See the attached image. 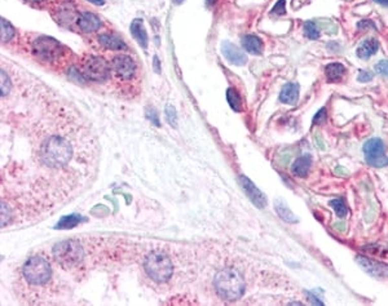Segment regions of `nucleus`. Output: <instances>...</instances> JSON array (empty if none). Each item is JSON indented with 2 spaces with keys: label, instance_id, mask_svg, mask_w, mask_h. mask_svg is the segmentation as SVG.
<instances>
[{
  "label": "nucleus",
  "instance_id": "f257e3e1",
  "mask_svg": "<svg viewBox=\"0 0 388 306\" xmlns=\"http://www.w3.org/2000/svg\"><path fill=\"white\" fill-rule=\"evenodd\" d=\"M215 289L218 295L227 301L238 300L244 292V282L239 272L232 267L223 269L215 277Z\"/></svg>",
  "mask_w": 388,
  "mask_h": 306
},
{
  "label": "nucleus",
  "instance_id": "f03ea898",
  "mask_svg": "<svg viewBox=\"0 0 388 306\" xmlns=\"http://www.w3.org/2000/svg\"><path fill=\"white\" fill-rule=\"evenodd\" d=\"M73 149L66 140L52 136L43 143L41 150L42 161L49 167H63L72 159Z\"/></svg>",
  "mask_w": 388,
  "mask_h": 306
},
{
  "label": "nucleus",
  "instance_id": "7ed1b4c3",
  "mask_svg": "<svg viewBox=\"0 0 388 306\" xmlns=\"http://www.w3.org/2000/svg\"><path fill=\"white\" fill-rule=\"evenodd\" d=\"M144 267L148 275L157 283L167 282L172 275V263L170 258L159 252H153L145 258Z\"/></svg>",
  "mask_w": 388,
  "mask_h": 306
},
{
  "label": "nucleus",
  "instance_id": "20e7f679",
  "mask_svg": "<svg viewBox=\"0 0 388 306\" xmlns=\"http://www.w3.org/2000/svg\"><path fill=\"white\" fill-rule=\"evenodd\" d=\"M53 255L55 258L58 261L60 265H62L63 267L70 269V267H74L78 263H81L82 260L84 257L83 248L77 241H63L60 242L55 246L53 248Z\"/></svg>",
  "mask_w": 388,
  "mask_h": 306
},
{
  "label": "nucleus",
  "instance_id": "39448f33",
  "mask_svg": "<svg viewBox=\"0 0 388 306\" xmlns=\"http://www.w3.org/2000/svg\"><path fill=\"white\" fill-rule=\"evenodd\" d=\"M23 277L26 278V281L31 284H44L51 279L52 269L49 263L47 262L44 258L35 257L29 258L23 265Z\"/></svg>",
  "mask_w": 388,
  "mask_h": 306
},
{
  "label": "nucleus",
  "instance_id": "423d86ee",
  "mask_svg": "<svg viewBox=\"0 0 388 306\" xmlns=\"http://www.w3.org/2000/svg\"><path fill=\"white\" fill-rule=\"evenodd\" d=\"M364 154H365L366 163L371 167H382L388 166V158L385 157L384 143L380 138H370L364 145Z\"/></svg>",
  "mask_w": 388,
  "mask_h": 306
},
{
  "label": "nucleus",
  "instance_id": "0eeeda50",
  "mask_svg": "<svg viewBox=\"0 0 388 306\" xmlns=\"http://www.w3.org/2000/svg\"><path fill=\"white\" fill-rule=\"evenodd\" d=\"M32 49L39 57L44 58V60H56L62 53V47L57 41L52 39L48 36H41L38 37L37 41L32 43Z\"/></svg>",
  "mask_w": 388,
  "mask_h": 306
},
{
  "label": "nucleus",
  "instance_id": "6e6552de",
  "mask_svg": "<svg viewBox=\"0 0 388 306\" xmlns=\"http://www.w3.org/2000/svg\"><path fill=\"white\" fill-rule=\"evenodd\" d=\"M110 67L105 60L100 57H88L83 63V74L95 82H103L109 78Z\"/></svg>",
  "mask_w": 388,
  "mask_h": 306
},
{
  "label": "nucleus",
  "instance_id": "1a4fd4ad",
  "mask_svg": "<svg viewBox=\"0 0 388 306\" xmlns=\"http://www.w3.org/2000/svg\"><path fill=\"white\" fill-rule=\"evenodd\" d=\"M55 20L56 22L60 23L61 26H65V27H70L73 23L78 22V18H79V13H78L77 8L73 3L66 2V3H62L56 8L55 13Z\"/></svg>",
  "mask_w": 388,
  "mask_h": 306
},
{
  "label": "nucleus",
  "instance_id": "9d476101",
  "mask_svg": "<svg viewBox=\"0 0 388 306\" xmlns=\"http://www.w3.org/2000/svg\"><path fill=\"white\" fill-rule=\"evenodd\" d=\"M357 263L365 270L368 274H370L374 278H388V265L383 263L380 261L373 260V258L364 257V256H357Z\"/></svg>",
  "mask_w": 388,
  "mask_h": 306
},
{
  "label": "nucleus",
  "instance_id": "9b49d317",
  "mask_svg": "<svg viewBox=\"0 0 388 306\" xmlns=\"http://www.w3.org/2000/svg\"><path fill=\"white\" fill-rule=\"evenodd\" d=\"M113 69L122 79H131L135 75L136 65L129 56L119 55L113 60Z\"/></svg>",
  "mask_w": 388,
  "mask_h": 306
},
{
  "label": "nucleus",
  "instance_id": "f8f14e48",
  "mask_svg": "<svg viewBox=\"0 0 388 306\" xmlns=\"http://www.w3.org/2000/svg\"><path fill=\"white\" fill-rule=\"evenodd\" d=\"M239 181H241L242 189L244 190L249 199H250L258 208H264V207L267 206V199H265V195L256 187L255 183H254L250 178H248L243 175L239 177Z\"/></svg>",
  "mask_w": 388,
  "mask_h": 306
},
{
  "label": "nucleus",
  "instance_id": "ddd939ff",
  "mask_svg": "<svg viewBox=\"0 0 388 306\" xmlns=\"http://www.w3.org/2000/svg\"><path fill=\"white\" fill-rule=\"evenodd\" d=\"M222 52L223 55L225 56V58H227L230 63H233V65L242 66L248 61V57H246L234 44L229 43V42H224V43H223Z\"/></svg>",
  "mask_w": 388,
  "mask_h": 306
},
{
  "label": "nucleus",
  "instance_id": "4468645a",
  "mask_svg": "<svg viewBox=\"0 0 388 306\" xmlns=\"http://www.w3.org/2000/svg\"><path fill=\"white\" fill-rule=\"evenodd\" d=\"M77 25H78V27H79V30H81V31L93 32V31H96V30L100 29L101 21H100V18H98L96 15H93V13H89V12H83V13H81L79 18H78Z\"/></svg>",
  "mask_w": 388,
  "mask_h": 306
},
{
  "label": "nucleus",
  "instance_id": "2eb2a0df",
  "mask_svg": "<svg viewBox=\"0 0 388 306\" xmlns=\"http://www.w3.org/2000/svg\"><path fill=\"white\" fill-rule=\"evenodd\" d=\"M299 100V86L296 83H288L279 93V101L289 105H295Z\"/></svg>",
  "mask_w": 388,
  "mask_h": 306
},
{
  "label": "nucleus",
  "instance_id": "dca6fc26",
  "mask_svg": "<svg viewBox=\"0 0 388 306\" xmlns=\"http://www.w3.org/2000/svg\"><path fill=\"white\" fill-rule=\"evenodd\" d=\"M98 42L101 46H103L107 49H113V51H122L126 48V44L122 41L118 35L115 34H101L98 36Z\"/></svg>",
  "mask_w": 388,
  "mask_h": 306
},
{
  "label": "nucleus",
  "instance_id": "f3484780",
  "mask_svg": "<svg viewBox=\"0 0 388 306\" xmlns=\"http://www.w3.org/2000/svg\"><path fill=\"white\" fill-rule=\"evenodd\" d=\"M378 49H379V43H378L377 39H368V41H364L360 44L356 53L362 60H368V58H370L371 56L377 53Z\"/></svg>",
  "mask_w": 388,
  "mask_h": 306
},
{
  "label": "nucleus",
  "instance_id": "a211bd4d",
  "mask_svg": "<svg viewBox=\"0 0 388 306\" xmlns=\"http://www.w3.org/2000/svg\"><path fill=\"white\" fill-rule=\"evenodd\" d=\"M310 166H312V158L309 155H304V157L298 158L293 163L291 167V172L298 177H305L309 172Z\"/></svg>",
  "mask_w": 388,
  "mask_h": 306
},
{
  "label": "nucleus",
  "instance_id": "6ab92c4d",
  "mask_svg": "<svg viewBox=\"0 0 388 306\" xmlns=\"http://www.w3.org/2000/svg\"><path fill=\"white\" fill-rule=\"evenodd\" d=\"M242 44H243V48L251 55H260L263 51L262 39L256 35H246L242 39Z\"/></svg>",
  "mask_w": 388,
  "mask_h": 306
},
{
  "label": "nucleus",
  "instance_id": "aec40b11",
  "mask_svg": "<svg viewBox=\"0 0 388 306\" xmlns=\"http://www.w3.org/2000/svg\"><path fill=\"white\" fill-rule=\"evenodd\" d=\"M131 32H132V35L135 36L136 41L138 42V44H140L141 47H144V48H147L148 46V34L147 31H145V27H144V23H143V20H135L132 21V23H131Z\"/></svg>",
  "mask_w": 388,
  "mask_h": 306
},
{
  "label": "nucleus",
  "instance_id": "412c9836",
  "mask_svg": "<svg viewBox=\"0 0 388 306\" xmlns=\"http://www.w3.org/2000/svg\"><path fill=\"white\" fill-rule=\"evenodd\" d=\"M325 74L330 83H335V82H339L345 74V67L339 62L329 63L325 67Z\"/></svg>",
  "mask_w": 388,
  "mask_h": 306
},
{
  "label": "nucleus",
  "instance_id": "4be33fe9",
  "mask_svg": "<svg viewBox=\"0 0 388 306\" xmlns=\"http://www.w3.org/2000/svg\"><path fill=\"white\" fill-rule=\"evenodd\" d=\"M274 209H276V212L278 213L279 217H281L284 221H286V222L289 223L298 222L296 216L294 215L293 212H291V209L289 208L288 204L285 203L284 201H281V199H277V201L274 202Z\"/></svg>",
  "mask_w": 388,
  "mask_h": 306
},
{
  "label": "nucleus",
  "instance_id": "5701e85b",
  "mask_svg": "<svg viewBox=\"0 0 388 306\" xmlns=\"http://www.w3.org/2000/svg\"><path fill=\"white\" fill-rule=\"evenodd\" d=\"M330 207L334 209V212H335L336 216H338L339 218H344L345 216H347L348 208L343 198H336V199L331 201Z\"/></svg>",
  "mask_w": 388,
  "mask_h": 306
},
{
  "label": "nucleus",
  "instance_id": "b1692460",
  "mask_svg": "<svg viewBox=\"0 0 388 306\" xmlns=\"http://www.w3.org/2000/svg\"><path fill=\"white\" fill-rule=\"evenodd\" d=\"M82 218L79 216H65L60 220V222L56 225V229H73L78 223L81 222Z\"/></svg>",
  "mask_w": 388,
  "mask_h": 306
},
{
  "label": "nucleus",
  "instance_id": "393cba45",
  "mask_svg": "<svg viewBox=\"0 0 388 306\" xmlns=\"http://www.w3.org/2000/svg\"><path fill=\"white\" fill-rule=\"evenodd\" d=\"M227 100H228V102H229L230 107H232L233 110H236V111H241V109H242L241 97H239V95L237 93L236 89H233V88L228 89L227 91Z\"/></svg>",
  "mask_w": 388,
  "mask_h": 306
},
{
  "label": "nucleus",
  "instance_id": "a878e982",
  "mask_svg": "<svg viewBox=\"0 0 388 306\" xmlns=\"http://www.w3.org/2000/svg\"><path fill=\"white\" fill-rule=\"evenodd\" d=\"M15 36V29L13 26L6 20V18H2V42L7 43Z\"/></svg>",
  "mask_w": 388,
  "mask_h": 306
},
{
  "label": "nucleus",
  "instance_id": "bb28decb",
  "mask_svg": "<svg viewBox=\"0 0 388 306\" xmlns=\"http://www.w3.org/2000/svg\"><path fill=\"white\" fill-rule=\"evenodd\" d=\"M304 34L310 41H316L320 37V30L313 21H308L304 25Z\"/></svg>",
  "mask_w": 388,
  "mask_h": 306
},
{
  "label": "nucleus",
  "instance_id": "cd10ccee",
  "mask_svg": "<svg viewBox=\"0 0 388 306\" xmlns=\"http://www.w3.org/2000/svg\"><path fill=\"white\" fill-rule=\"evenodd\" d=\"M166 118H167V122L170 123V126L172 127L178 126V114H176V110L173 106L171 105L166 106Z\"/></svg>",
  "mask_w": 388,
  "mask_h": 306
},
{
  "label": "nucleus",
  "instance_id": "c85d7f7f",
  "mask_svg": "<svg viewBox=\"0 0 388 306\" xmlns=\"http://www.w3.org/2000/svg\"><path fill=\"white\" fill-rule=\"evenodd\" d=\"M326 119H328V110L325 107H322L317 111V114L313 118V126H322L325 124Z\"/></svg>",
  "mask_w": 388,
  "mask_h": 306
},
{
  "label": "nucleus",
  "instance_id": "c756f323",
  "mask_svg": "<svg viewBox=\"0 0 388 306\" xmlns=\"http://www.w3.org/2000/svg\"><path fill=\"white\" fill-rule=\"evenodd\" d=\"M0 87H2V96L4 97L6 95H8L9 89H11V81H9L8 75L6 74L4 70H2V84H0Z\"/></svg>",
  "mask_w": 388,
  "mask_h": 306
},
{
  "label": "nucleus",
  "instance_id": "7c9ffc66",
  "mask_svg": "<svg viewBox=\"0 0 388 306\" xmlns=\"http://www.w3.org/2000/svg\"><path fill=\"white\" fill-rule=\"evenodd\" d=\"M374 79V74L370 71H366V70H360L359 76H357V81L360 83H368V82L373 81Z\"/></svg>",
  "mask_w": 388,
  "mask_h": 306
},
{
  "label": "nucleus",
  "instance_id": "2f4dec72",
  "mask_svg": "<svg viewBox=\"0 0 388 306\" xmlns=\"http://www.w3.org/2000/svg\"><path fill=\"white\" fill-rule=\"evenodd\" d=\"M375 70H377V72H379V74L388 76V61H379V62L375 65Z\"/></svg>",
  "mask_w": 388,
  "mask_h": 306
},
{
  "label": "nucleus",
  "instance_id": "473e14b6",
  "mask_svg": "<svg viewBox=\"0 0 388 306\" xmlns=\"http://www.w3.org/2000/svg\"><path fill=\"white\" fill-rule=\"evenodd\" d=\"M147 117L149 118L150 122H153V124L157 127H159L161 124H159V121H158V114L155 112L154 109H147Z\"/></svg>",
  "mask_w": 388,
  "mask_h": 306
},
{
  "label": "nucleus",
  "instance_id": "72a5a7b5",
  "mask_svg": "<svg viewBox=\"0 0 388 306\" xmlns=\"http://www.w3.org/2000/svg\"><path fill=\"white\" fill-rule=\"evenodd\" d=\"M286 2L285 0H278V3L273 7V13H277V15H284L285 12H286Z\"/></svg>",
  "mask_w": 388,
  "mask_h": 306
},
{
  "label": "nucleus",
  "instance_id": "f704fd0d",
  "mask_svg": "<svg viewBox=\"0 0 388 306\" xmlns=\"http://www.w3.org/2000/svg\"><path fill=\"white\" fill-rule=\"evenodd\" d=\"M8 207L6 206V204H2V226H6V223L8 222Z\"/></svg>",
  "mask_w": 388,
  "mask_h": 306
},
{
  "label": "nucleus",
  "instance_id": "c9c22d12",
  "mask_svg": "<svg viewBox=\"0 0 388 306\" xmlns=\"http://www.w3.org/2000/svg\"><path fill=\"white\" fill-rule=\"evenodd\" d=\"M307 296H308V298H309L310 302L313 303V305L324 306V302H322V301H320V298H317L316 296L313 295V293H310V292H307Z\"/></svg>",
  "mask_w": 388,
  "mask_h": 306
},
{
  "label": "nucleus",
  "instance_id": "e433bc0d",
  "mask_svg": "<svg viewBox=\"0 0 388 306\" xmlns=\"http://www.w3.org/2000/svg\"><path fill=\"white\" fill-rule=\"evenodd\" d=\"M357 26H359V29H362L364 26H365V27H371V29H375V25H374V23H371L370 21H361V22H360Z\"/></svg>",
  "mask_w": 388,
  "mask_h": 306
},
{
  "label": "nucleus",
  "instance_id": "4c0bfd02",
  "mask_svg": "<svg viewBox=\"0 0 388 306\" xmlns=\"http://www.w3.org/2000/svg\"><path fill=\"white\" fill-rule=\"evenodd\" d=\"M314 140L317 141V146H319L320 149H321V150L325 149V146H324V141L321 140V137H320L319 133H317V135H316V137H314Z\"/></svg>",
  "mask_w": 388,
  "mask_h": 306
},
{
  "label": "nucleus",
  "instance_id": "58836bf2",
  "mask_svg": "<svg viewBox=\"0 0 388 306\" xmlns=\"http://www.w3.org/2000/svg\"><path fill=\"white\" fill-rule=\"evenodd\" d=\"M154 70H155V72H159V71H161V69H159V61H158V57H154Z\"/></svg>",
  "mask_w": 388,
  "mask_h": 306
},
{
  "label": "nucleus",
  "instance_id": "ea45409f",
  "mask_svg": "<svg viewBox=\"0 0 388 306\" xmlns=\"http://www.w3.org/2000/svg\"><path fill=\"white\" fill-rule=\"evenodd\" d=\"M88 2H91V3H93V4H97V6H101V4L105 3L103 0H88Z\"/></svg>",
  "mask_w": 388,
  "mask_h": 306
},
{
  "label": "nucleus",
  "instance_id": "a19ab883",
  "mask_svg": "<svg viewBox=\"0 0 388 306\" xmlns=\"http://www.w3.org/2000/svg\"><path fill=\"white\" fill-rule=\"evenodd\" d=\"M375 3L382 4V6H388V0H374Z\"/></svg>",
  "mask_w": 388,
  "mask_h": 306
},
{
  "label": "nucleus",
  "instance_id": "79ce46f5",
  "mask_svg": "<svg viewBox=\"0 0 388 306\" xmlns=\"http://www.w3.org/2000/svg\"><path fill=\"white\" fill-rule=\"evenodd\" d=\"M25 2H27V3H31V4H38V3H42L43 0H25Z\"/></svg>",
  "mask_w": 388,
  "mask_h": 306
},
{
  "label": "nucleus",
  "instance_id": "37998d69",
  "mask_svg": "<svg viewBox=\"0 0 388 306\" xmlns=\"http://www.w3.org/2000/svg\"><path fill=\"white\" fill-rule=\"evenodd\" d=\"M335 172H340V173H345V171H343L342 168H336Z\"/></svg>",
  "mask_w": 388,
  "mask_h": 306
},
{
  "label": "nucleus",
  "instance_id": "c03bdc74",
  "mask_svg": "<svg viewBox=\"0 0 388 306\" xmlns=\"http://www.w3.org/2000/svg\"><path fill=\"white\" fill-rule=\"evenodd\" d=\"M181 2H183V0H175V3H181Z\"/></svg>",
  "mask_w": 388,
  "mask_h": 306
}]
</instances>
